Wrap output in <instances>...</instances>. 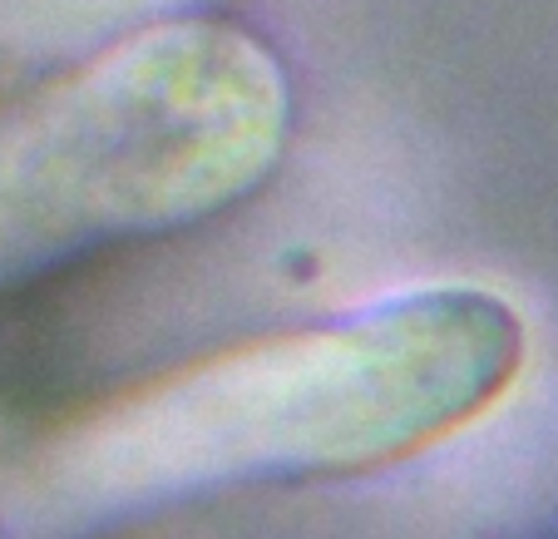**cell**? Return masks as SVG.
<instances>
[{
	"label": "cell",
	"mask_w": 558,
	"mask_h": 539,
	"mask_svg": "<svg viewBox=\"0 0 558 539\" xmlns=\"http://www.w3.org/2000/svg\"><path fill=\"white\" fill-rule=\"evenodd\" d=\"M524 327L499 297L430 287L282 332L158 381L54 445L85 505L351 476L445 441L519 371Z\"/></svg>",
	"instance_id": "1"
},
{
	"label": "cell",
	"mask_w": 558,
	"mask_h": 539,
	"mask_svg": "<svg viewBox=\"0 0 558 539\" xmlns=\"http://www.w3.org/2000/svg\"><path fill=\"white\" fill-rule=\"evenodd\" d=\"M287 144L267 45L173 21L0 105V283L232 208Z\"/></svg>",
	"instance_id": "2"
}]
</instances>
